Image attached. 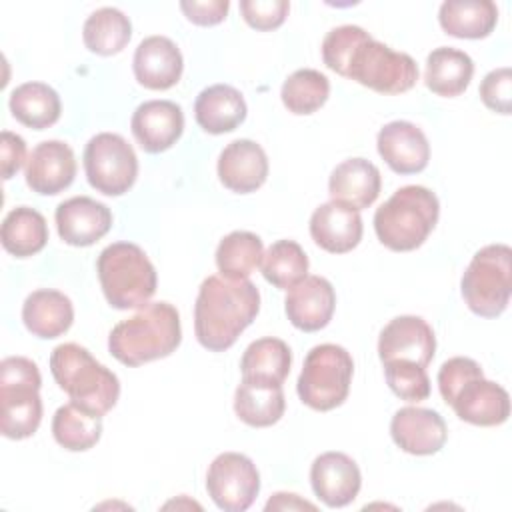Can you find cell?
<instances>
[{"label": "cell", "instance_id": "obj_7", "mask_svg": "<svg viewBox=\"0 0 512 512\" xmlns=\"http://www.w3.org/2000/svg\"><path fill=\"white\" fill-rule=\"evenodd\" d=\"M466 306L482 318L500 316L512 292V250L508 244H488L480 248L460 280Z\"/></svg>", "mask_w": 512, "mask_h": 512}, {"label": "cell", "instance_id": "obj_12", "mask_svg": "<svg viewBox=\"0 0 512 512\" xmlns=\"http://www.w3.org/2000/svg\"><path fill=\"white\" fill-rule=\"evenodd\" d=\"M444 402L452 406L460 420L474 426H500L510 416L508 392L486 380L482 368L466 376Z\"/></svg>", "mask_w": 512, "mask_h": 512}, {"label": "cell", "instance_id": "obj_15", "mask_svg": "<svg viewBox=\"0 0 512 512\" xmlns=\"http://www.w3.org/2000/svg\"><path fill=\"white\" fill-rule=\"evenodd\" d=\"M310 484L314 494L328 508H344L356 500L362 474L358 464L344 452H324L310 466Z\"/></svg>", "mask_w": 512, "mask_h": 512}, {"label": "cell", "instance_id": "obj_31", "mask_svg": "<svg viewBox=\"0 0 512 512\" xmlns=\"http://www.w3.org/2000/svg\"><path fill=\"white\" fill-rule=\"evenodd\" d=\"M292 352L280 338L266 336L248 344L240 360L244 380L282 384L290 374Z\"/></svg>", "mask_w": 512, "mask_h": 512}, {"label": "cell", "instance_id": "obj_37", "mask_svg": "<svg viewBox=\"0 0 512 512\" xmlns=\"http://www.w3.org/2000/svg\"><path fill=\"white\" fill-rule=\"evenodd\" d=\"M330 94V80L314 68H300L292 72L280 90L282 104L288 112L306 116L322 108Z\"/></svg>", "mask_w": 512, "mask_h": 512}, {"label": "cell", "instance_id": "obj_42", "mask_svg": "<svg viewBox=\"0 0 512 512\" xmlns=\"http://www.w3.org/2000/svg\"><path fill=\"white\" fill-rule=\"evenodd\" d=\"M230 2L228 0H184L180 2V10L184 16L198 26H216L220 24L228 14Z\"/></svg>", "mask_w": 512, "mask_h": 512}, {"label": "cell", "instance_id": "obj_34", "mask_svg": "<svg viewBox=\"0 0 512 512\" xmlns=\"http://www.w3.org/2000/svg\"><path fill=\"white\" fill-rule=\"evenodd\" d=\"M264 244L260 236L246 230H234L224 236L216 248V266L228 280L248 278L262 262Z\"/></svg>", "mask_w": 512, "mask_h": 512}, {"label": "cell", "instance_id": "obj_41", "mask_svg": "<svg viewBox=\"0 0 512 512\" xmlns=\"http://www.w3.org/2000/svg\"><path fill=\"white\" fill-rule=\"evenodd\" d=\"M288 10V0H240V12L246 24L264 32L282 26Z\"/></svg>", "mask_w": 512, "mask_h": 512}, {"label": "cell", "instance_id": "obj_23", "mask_svg": "<svg viewBox=\"0 0 512 512\" xmlns=\"http://www.w3.org/2000/svg\"><path fill=\"white\" fill-rule=\"evenodd\" d=\"M362 232L360 212L332 200L320 204L310 216L312 240L330 254H346L354 250L362 240Z\"/></svg>", "mask_w": 512, "mask_h": 512}, {"label": "cell", "instance_id": "obj_9", "mask_svg": "<svg viewBox=\"0 0 512 512\" xmlns=\"http://www.w3.org/2000/svg\"><path fill=\"white\" fill-rule=\"evenodd\" d=\"M418 64L406 52H396L366 34L352 50L344 78L380 94L408 92L418 80Z\"/></svg>", "mask_w": 512, "mask_h": 512}, {"label": "cell", "instance_id": "obj_22", "mask_svg": "<svg viewBox=\"0 0 512 512\" xmlns=\"http://www.w3.org/2000/svg\"><path fill=\"white\" fill-rule=\"evenodd\" d=\"M132 70L138 80L148 90H168L178 84L184 60L180 48L166 36L144 38L132 58Z\"/></svg>", "mask_w": 512, "mask_h": 512}, {"label": "cell", "instance_id": "obj_36", "mask_svg": "<svg viewBox=\"0 0 512 512\" xmlns=\"http://www.w3.org/2000/svg\"><path fill=\"white\" fill-rule=\"evenodd\" d=\"M260 268L272 286L290 290L308 276V256L298 242L278 240L264 252Z\"/></svg>", "mask_w": 512, "mask_h": 512}, {"label": "cell", "instance_id": "obj_10", "mask_svg": "<svg viewBox=\"0 0 512 512\" xmlns=\"http://www.w3.org/2000/svg\"><path fill=\"white\" fill-rule=\"evenodd\" d=\"M88 184L106 196L126 194L138 176V158L126 138L114 132L92 136L84 148Z\"/></svg>", "mask_w": 512, "mask_h": 512}, {"label": "cell", "instance_id": "obj_38", "mask_svg": "<svg viewBox=\"0 0 512 512\" xmlns=\"http://www.w3.org/2000/svg\"><path fill=\"white\" fill-rule=\"evenodd\" d=\"M384 376L390 390L406 402H422L430 396V378L424 366L414 362H386Z\"/></svg>", "mask_w": 512, "mask_h": 512}, {"label": "cell", "instance_id": "obj_13", "mask_svg": "<svg viewBox=\"0 0 512 512\" xmlns=\"http://www.w3.org/2000/svg\"><path fill=\"white\" fill-rule=\"evenodd\" d=\"M436 352V336L420 316H396L380 332L378 356L382 364L402 360L428 366Z\"/></svg>", "mask_w": 512, "mask_h": 512}, {"label": "cell", "instance_id": "obj_14", "mask_svg": "<svg viewBox=\"0 0 512 512\" xmlns=\"http://www.w3.org/2000/svg\"><path fill=\"white\" fill-rule=\"evenodd\" d=\"M390 436L400 450L414 456H430L444 448L448 428L436 410L404 406L390 420Z\"/></svg>", "mask_w": 512, "mask_h": 512}, {"label": "cell", "instance_id": "obj_21", "mask_svg": "<svg viewBox=\"0 0 512 512\" xmlns=\"http://www.w3.org/2000/svg\"><path fill=\"white\" fill-rule=\"evenodd\" d=\"M336 292L322 276H306L292 286L284 300L290 324L302 332H318L332 320Z\"/></svg>", "mask_w": 512, "mask_h": 512}, {"label": "cell", "instance_id": "obj_18", "mask_svg": "<svg viewBox=\"0 0 512 512\" xmlns=\"http://www.w3.org/2000/svg\"><path fill=\"white\" fill-rule=\"evenodd\" d=\"M376 148L396 174H418L430 160L426 134L408 120H392L384 124L376 136Z\"/></svg>", "mask_w": 512, "mask_h": 512}, {"label": "cell", "instance_id": "obj_26", "mask_svg": "<svg viewBox=\"0 0 512 512\" xmlns=\"http://www.w3.org/2000/svg\"><path fill=\"white\" fill-rule=\"evenodd\" d=\"M194 118L208 134L232 132L246 118V100L230 84H212L196 96Z\"/></svg>", "mask_w": 512, "mask_h": 512}, {"label": "cell", "instance_id": "obj_33", "mask_svg": "<svg viewBox=\"0 0 512 512\" xmlns=\"http://www.w3.org/2000/svg\"><path fill=\"white\" fill-rule=\"evenodd\" d=\"M130 36V18L114 6L94 10L82 26L84 46L98 56H112L122 52L124 46L130 42Z\"/></svg>", "mask_w": 512, "mask_h": 512}, {"label": "cell", "instance_id": "obj_32", "mask_svg": "<svg viewBox=\"0 0 512 512\" xmlns=\"http://www.w3.org/2000/svg\"><path fill=\"white\" fill-rule=\"evenodd\" d=\"M0 238L8 254L16 258H30L48 242L46 218L30 206L12 208L2 220Z\"/></svg>", "mask_w": 512, "mask_h": 512}, {"label": "cell", "instance_id": "obj_35", "mask_svg": "<svg viewBox=\"0 0 512 512\" xmlns=\"http://www.w3.org/2000/svg\"><path fill=\"white\" fill-rule=\"evenodd\" d=\"M52 436L70 452L90 450L102 436V416L90 414L72 402L64 404L54 412Z\"/></svg>", "mask_w": 512, "mask_h": 512}, {"label": "cell", "instance_id": "obj_40", "mask_svg": "<svg viewBox=\"0 0 512 512\" xmlns=\"http://www.w3.org/2000/svg\"><path fill=\"white\" fill-rule=\"evenodd\" d=\"M480 98L488 110L508 116L512 112V70L508 66L490 70L480 84Z\"/></svg>", "mask_w": 512, "mask_h": 512}, {"label": "cell", "instance_id": "obj_27", "mask_svg": "<svg viewBox=\"0 0 512 512\" xmlns=\"http://www.w3.org/2000/svg\"><path fill=\"white\" fill-rule=\"evenodd\" d=\"M286 410V398L282 384L244 380L238 384L234 394V412L236 416L252 426L266 428L276 424Z\"/></svg>", "mask_w": 512, "mask_h": 512}, {"label": "cell", "instance_id": "obj_20", "mask_svg": "<svg viewBox=\"0 0 512 512\" xmlns=\"http://www.w3.org/2000/svg\"><path fill=\"white\" fill-rule=\"evenodd\" d=\"M216 172L224 188L236 194H250L268 178V156L254 140H232L220 152Z\"/></svg>", "mask_w": 512, "mask_h": 512}, {"label": "cell", "instance_id": "obj_4", "mask_svg": "<svg viewBox=\"0 0 512 512\" xmlns=\"http://www.w3.org/2000/svg\"><path fill=\"white\" fill-rule=\"evenodd\" d=\"M440 216L438 196L426 186L410 184L398 188L374 212L378 240L394 252L420 248L436 228Z\"/></svg>", "mask_w": 512, "mask_h": 512}, {"label": "cell", "instance_id": "obj_5", "mask_svg": "<svg viewBox=\"0 0 512 512\" xmlns=\"http://www.w3.org/2000/svg\"><path fill=\"white\" fill-rule=\"evenodd\" d=\"M96 272L108 304L116 310L144 308L156 292V270L134 242L106 246L98 256Z\"/></svg>", "mask_w": 512, "mask_h": 512}, {"label": "cell", "instance_id": "obj_19", "mask_svg": "<svg viewBox=\"0 0 512 512\" xmlns=\"http://www.w3.org/2000/svg\"><path fill=\"white\" fill-rule=\"evenodd\" d=\"M26 184L32 192L54 196L66 190L76 176V158L62 140H44L34 146L26 162Z\"/></svg>", "mask_w": 512, "mask_h": 512}, {"label": "cell", "instance_id": "obj_6", "mask_svg": "<svg viewBox=\"0 0 512 512\" xmlns=\"http://www.w3.org/2000/svg\"><path fill=\"white\" fill-rule=\"evenodd\" d=\"M42 376L26 356L0 362V430L10 440L30 438L42 422Z\"/></svg>", "mask_w": 512, "mask_h": 512}, {"label": "cell", "instance_id": "obj_43", "mask_svg": "<svg viewBox=\"0 0 512 512\" xmlns=\"http://www.w3.org/2000/svg\"><path fill=\"white\" fill-rule=\"evenodd\" d=\"M0 160H2V178L10 180L22 168V164L28 162L24 138L10 130H4L0 136Z\"/></svg>", "mask_w": 512, "mask_h": 512}, {"label": "cell", "instance_id": "obj_3", "mask_svg": "<svg viewBox=\"0 0 512 512\" xmlns=\"http://www.w3.org/2000/svg\"><path fill=\"white\" fill-rule=\"evenodd\" d=\"M50 372L70 402L90 414L104 416L118 402V376L76 342H64L52 350Z\"/></svg>", "mask_w": 512, "mask_h": 512}, {"label": "cell", "instance_id": "obj_28", "mask_svg": "<svg viewBox=\"0 0 512 512\" xmlns=\"http://www.w3.org/2000/svg\"><path fill=\"white\" fill-rule=\"evenodd\" d=\"M438 22L454 38H486L498 22V8L492 0H446L440 4Z\"/></svg>", "mask_w": 512, "mask_h": 512}, {"label": "cell", "instance_id": "obj_29", "mask_svg": "<svg viewBox=\"0 0 512 512\" xmlns=\"http://www.w3.org/2000/svg\"><path fill=\"white\" fill-rule=\"evenodd\" d=\"M474 76L472 58L458 48L440 46L434 48L426 58L424 84L438 96L454 98L460 96Z\"/></svg>", "mask_w": 512, "mask_h": 512}, {"label": "cell", "instance_id": "obj_24", "mask_svg": "<svg viewBox=\"0 0 512 512\" xmlns=\"http://www.w3.org/2000/svg\"><path fill=\"white\" fill-rule=\"evenodd\" d=\"M380 188V170L366 158H348L340 162L328 180V194L332 202L344 204L358 212L376 202Z\"/></svg>", "mask_w": 512, "mask_h": 512}, {"label": "cell", "instance_id": "obj_8", "mask_svg": "<svg viewBox=\"0 0 512 512\" xmlns=\"http://www.w3.org/2000/svg\"><path fill=\"white\" fill-rule=\"evenodd\" d=\"M354 360L350 352L338 344H318L304 358L302 372L296 382L302 404L312 410L328 412L344 404L350 392Z\"/></svg>", "mask_w": 512, "mask_h": 512}, {"label": "cell", "instance_id": "obj_17", "mask_svg": "<svg viewBox=\"0 0 512 512\" xmlns=\"http://www.w3.org/2000/svg\"><path fill=\"white\" fill-rule=\"evenodd\" d=\"M130 128L144 152L160 154L180 140L184 112L172 100H146L134 110Z\"/></svg>", "mask_w": 512, "mask_h": 512}, {"label": "cell", "instance_id": "obj_1", "mask_svg": "<svg viewBox=\"0 0 512 512\" xmlns=\"http://www.w3.org/2000/svg\"><path fill=\"white\" fill-rule=\"evenodd\" d=\"M258 310L260 292L254 282L208 276L194 304L196 340L210 352H224L254 322Z\"/></svg>", "mask_w": 512, "mask_h": 512}, {"label": "cell", "instance_id": "obj_11", "mask_svg": "<svg viewBox=\"0 0 512 512\" xmlns=\"http://www.w3.org/2000/svg\"><path fill=\"white\" fill-rule=\"evenodd\" d=\"M206 490L220 510L244 512L260 492V472L246 454L222 452L208 466Z\"/></svg>", "mask_w": 512, "mask_h": 512}, {"label": "cell", "instance_id": "obj_16", "mask_svg": "<svg viewBox=\"0 0 512 512\" xmlns=\"http://www.w3.org/2000/svg\"><path fill=\"white\" fill-rule=\"evenodd\" d=\"M58 236L70 246H92L112 228V212L90 196H72L54 212Z\"/></svg>", "mask_w": 512, "mask_h": 512}, {"label": "cell", "instance_id": "obj_39", "mask_svg": "<svg viewBox=\"0 0 512 512\" xmlns=\"http://www.w3.org/2000/svg\"><path fill=\"white\" fill-rule=\"evenodd\" d=\"M368 32L362 26H354V24H342L332 28L324 40H322V60L324 64L344 76L348 58L352 54V50L356 48V44L366 36Z\"/></svg>", "mask_w": 512, "mask_h": 512}, {"label": "cell", "instance_id": "obj_25", "mask_svg": "<svg viewBox=\"0 0 512 512\" xmlns=\"http://www.w3.org/2000/svg\"><path fill=\"white\" fill-rule=\"evenodd\" d=\"M22 322L32 336L52 340L70 330L74 322V306L64 292L40 288L26 296L22 304Z\"/></svg>", "mask_w": 512, "mask_h": 512}, {"label": "cell", "instance_id": "obj_30", "mask_svg": "<svg viewBox=\"0 0 512 512\" xmlns=\"http://www.w3.org/2000/svg\"><path fill=\"white\" fill-rule=\"evenodd\" d=\"M12 116L34 130L50 128L58 122L62 104L58 92L44 82H24L10 92L8 100Z\"/></svg>", "mask_w": 512, "mask_h": 512}, {"label": "cell", "instance_id": "obj_2", "mask_svg": "<svg viewBox=\"0 0 512 512\" xmlns=\"http://www.w3.org/2000/svg\"><path fill=\"white\" fill-rule=\"evenodd\" d=\"M180 342L178 310L170 302H148L110 330L108 350L124 366H140L170 356Z\"/></svg>", "mask_w": 512, "mask_h": 512}, {"label": "cell", "instance_id": "obj_44", "mask_svg": "<svg viewBox=\"0 0 512 512\" xmlns=\"http://www.w3.org/2000/svg\"><path fill=\"white\" fill-rule=\"evenodd\" d=\"M270 510H316V506L308 500H302L298 494L292 492H276L264 506Z\"/></svg>", "mask_w": 512, "mask_h": 512}]
</instances>
